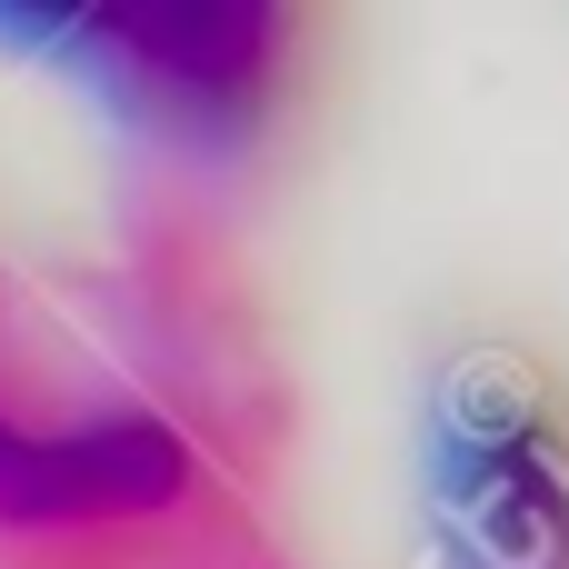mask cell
<instances>
[{
  "label": "cell",
  "mask_w": 569,
  "mask_h": 569,
  "mask_svg": "<svg viewBox=\"0 0 569 569\" xmlns=\"http://www.w3.org/2000/svg\"><path fill=\"white\" fill-rule=\"evenodd\" d=\"M190 490V450L170 420H100V430H20L0 410V530H90L150 520Z\"/></svg>",
  "instance_id": "2"
},
{
  "label": "cell",
  "mask_w": 569,
  "mask_h": 569,
  "mask_svg": "<svg viewBox=\"0 0 569 569\" xmlns=\"http://www.w3.org/2000/svg\"><path fill=\"white\" fill-rule=\"evenodd\" d=\"M430 510L460 569H569V450L530 370H450L430 400Z\"/></svg>",
  "instance_id": "1"
},
{
  "label": "cell",
  "mask_w": 569,
  "mask_h": 569,
  "mask_svg": "<svg viewBox=\"0 0 569 569\" xmlns=\"http://www.w3.org/2000/svg\"><path fill=\"white\" fill-rule=\"evenodd\" d=\"M60 40L110 50L140 90H170L180 110H250L280 50L270 10H60Z\"/></svg>",
  "instance_id": "3"
}]
</instances>
